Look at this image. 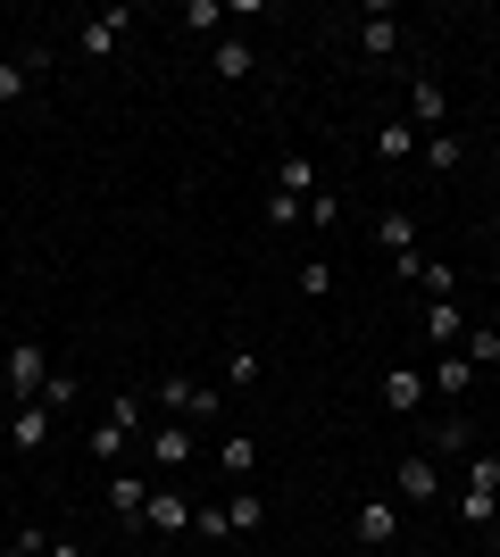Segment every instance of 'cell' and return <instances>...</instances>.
Instances as JSON below:
<instances>
[{
    "label": "cell",
    "instance_id": "obj_1",
    "mask_svg": "<svg viewBox=\"0 0 500 557\" xmlns=\"http://www.w3.org/2000/svg\"><path fill=\"white\" fill-rule=\"evenodd\" d=\"M392 499H401V508H434V499H442V458H434V449H408V458L392 466Z\"/></svg>",
    "mask_w": 500,
    "mask_h": 557
},
{
    "label": "cell",
    "instance_id": "obj_2",
    "mask_svg": "<svg viewBox=\"0 0 500 557\" xmlns=\"http://www.w3.org/2000/svg\"><path fill=\"white\" fill-rule=\"evenodd\" d=\"M0 383L17 399H42V383H50V349L42 342H9L0 349Z\"/></svg>",
    "mask_w": 500,
    "mask_h": 557
},
{
    "label": "cell",
    "instance_id": "obj_3",
    "mask_svg": "<svg viewBox=\"0 0 500 557\" xmlns=\"http://www.w3.org/2000/svg\"><path fill=\"white\" fill-rule=\"evenodd\" d=\"M159 399L175 408V417H192V424H217V417H225V392H217V383H192V374H167Z\"/></svg>",
    "mask_w": 500,
    "mask_h": 557
},
{
    "label": "cell",
    "instance_id": "obj_4",
    "mask_svg": "<svg viewBox=\"0 0 500 557\" xmlns=\"http://www.w3.org/2000/svg\"><path fill=\"white\" fill-rule=\"evenodd\" d=\"M134 433H143V399H118V408H109V417L93 424V458H100V466H118Z\"/></svg>",
    "mask_w": 500,
    "mask_h": 557
},
{
    "label": "cell",
    "instance_id": "obj_5",
    "mask_svg": "<svg viewBox=\"0 0 500 557\" xmlns=\"http://www.w3.org/2000/svg\"><path fill=\"white\" fill-rule=\"evenodd\" d=\"M125 25H134V9H100V17L75 25V50H84V59H118V50H125Z\"/></svg>",
    "mask_w": 500,
    "mask_h": 557
},
{
    "label": "cell",
    "instance_id": "obj_6",
    "mask_svg": "<svg viewBox=\"0 0 500 557\" xmlns=\"http://www.w3.org/2000/svg\"><path fill=\"white\" fill-rule=\"evenodd\" d=\"M401 516H408L401 499H367V508L351 516V533L367 541V549H392V541H401Z\"/></svg>",
    "mask_w": 500,
    "mask_h": 557
},
{
    "label": "cell",
    "instance_id": "obj_7",
    "mask_svg": "<svg viewBox=\"0 0 500 557\" xmlns=\"http://www.w3.org/2000/svg\"><path fill=\"white\" fill-rule=\"evenodd\" d=\"M42 67H50V50H9V59H0V109H17Z\"/></svg>",
    "mask_w": 500,
    "mask_h": 557
},
{
    "label": "cell",
    "instance_id": "obj_8",
    "mask_svg": "<svg viewBox=\"0 0 500 557\" xmlns=\"http://www.w3.org/2000/svg\"><path fill=\"white\" fill-rule=\"evenodd\" d=\"M426 408V374L417 367H383V417H417Z\"/></svg>",
    "mask_w": 500,
    "mask_h": 557
},
{
    "label": "cell",
    "instance_id": "obj_9",
    "mask_svg": "<svg viewBox=\"0 0 500 557\" xmlns=\"http://www.w3.org/2000/svg\"><path fill=\"white\" fill-rule=\"evenodd\" d=\"M442 116H451V92H442L434 75H408V125H426V134H442Z\"/></svg>",
    "mask_w": 500,
    "mask_h": 557
},
{
    "label": "cell",
    "instance_id": "obj_10",
    "mask_svg": "<svg viewBox=\"0 0 500 557\" xmlns=\"http://www.w3.org/2000/svg\"><path fill=\"white\" fill-rule=\"evenodd\" d=\"M209 75L217 84H251V75H259V50L242 42V34H225V42L209 50Z\"/></svg>",
    "mask_w": 500,
    "mask_h": 557
},
{
    "label": "cell",
    "instance_id": "obj_11",
    "mask_svg": "<svg viewBox=\"0 0 500 557\" xmlns=\"http://www.w3.org/2000/svg\"><path fill=\"white\" fill-rule=\"evenodd\" d=\"M42 442H50V408H42V399H17V417H9V449L34 458Z\"/></svg>",
    "mask_w": 500,
    "mask_h": 557
},
{
    "label": "cell",
    "instance_id": "obj_12",
    "mask_svg": "<svg viewBox=\"0 0 500 557\" xmlns=\"http://www.w3.org/2000/svg\"><path fill=\"white\" fill-rule=\"evenodd\" d=\"M358 50H367V59H392V50H401V17H392V9H367V17H358Z\"/></svg>",
    "mask_w": 500,
    "mask_h": 557
},
{
    "label": "cell",
    "instance_id": "obj_13",
    "mask_svg": "<svg viewBox=\"0 0 500 557\" xmlns=\"http://www.w3.org/2000/svg\"><path fill=\"white\" fill-rule=\"evenodd\" d=\"M184 524H192V499H184V491H150L143 533H184Z\"/></svg>",
    "mask_w": 500,
    "mask_h": 557
},
{
    "label": "cell",
    "instance_id": "obj_14",
    "mask_svg": "<svg viewBox=\"0 0 500 557\" xmlns=\"http://www.w3.org/2000/svg\"><path fill=\"white\" fill-rule=\"evenodd\" d=\"M467 383H476V367H467V358H434V374H426V392L451 399V408L467 399Z\"/></svg>",
    "mask_w": 500,
    "mask_h": 557
},
{
    "label": "cell",
    "instance_id": "obj_15",
    "mask_svg": "<svg viewBox=\"0 0 500 557\" xmlns=\"http://www.w3.org/2000/svg\"><path fill=\"white\" fill-rule=\"evenodd\" d=\"M276 191H284V200H301V209H309V191H317V166L301 159V150H284V159H276Z\"/></svg>",
    "mask_w": 500,
    "mask_h": 557
},
{
    "label": "cell",
    "instance_id": "obj_16",
    "mask_svg": "<svg viewBox=\"0 0 500 557\" xmlns=\"http://www.w3.org/2000/svg\"><path fill=\"white\" fill-rule=\"evenodd\" d=\"M143 508H150V483H134V474H118V483H109V516L143 533Z\"/></svg>",
    "mask_w": 500,
    "mask_h": 557
},
{
    "label": "cell",
    "instance_id": "obj_17",
    "mask_svg": "<svg viewBox=\"0 0 500 557\" xmlns=\"http://www.w3.org/2000/svg\"><path fill=\"white\" fill-rule=\"evenodd\" d=\"M434 458H476V424L451 408V424H434Z\"/></svg>",
    "mask_w": 500,
    "mask_h": 557
},
{
    "label": "cell",
    "instance_id": "obj_18",
    "mask_svg": "<svg viewBox=\"0 0 500 557\" xmlns=\"http://www.w3.org/2000/svg\"><path fill=\"white\" fill-rule=\"evenodd\" d=\"M150 458L159 466H192V424H159V433H150Z\"/></svg>",
    "mask_w": 500,
    "mask_h": 557
},
{
    "label": "cell",
    "instance_id": "obj_19",
    "mask_svg": "<svg viewBox=\"0 0 500 557\" xmlns=\"http://www.w3.org/2000/svg\"><path fill=\"white\" fill-rule=\"evenodd\" d=\"M267 524V499L259 491H234V499H225V533H259Z\"/></svg>",
    "mask_w": 500,
    "mask_h": 557
},
{
    "label": "cell",
    "instance_id": "obj_20",
    "mask_svg": "<svg viewBox=\"0 0 500 557\" xmlns=\"http://www.w3.org/2000/svg\"><path fill=\"white\" fill-rule=\"evenodd\" d=\"M459 524L492 533V524H500V491H459Z\"/></svg>",
    "mask_w": 500,
    "mask_h": 557
},
{
    "label": "cell",
    "instance_id": "obj_21",
    "mask_svg": "<svg viewBox=\"0 0 500 557\" xmlns=\"http://www.w3.org/2000/svg\"><path fill=\"white\" fill-rule=\"evenodd\" d=\"M376 242H383V258H408V250H417V216H401V209H392V216L376 225Z\"/></svg>",
    "mask_w": 500,
    "mask_h": 557
},
{
    "label": "cell",
    "instance_id": "obj_22",
    "mask_svg": "<svg viewBox=\"0 0 500 557\" xmlns=\"http://www.w3.org/2000/svg\"><path fill=\"white\" fill-rule=\"evenodd\" d=\"M217 466H225V474H251V466H259V442H251V433H225V442H217Z\"/></svg>",
    "mask_w": 500,
    "mask_h": 557
},
{
    "label": "cell",
    "instance_id": "obj_23",
    "mask_svg": "<svg viewBox=\"0 0 500 557\" xmlns=\"http://www.w3.org/2000/svg\"><path fill=\"white\" fill-rule=\"evenodd\" d=\"M426 333H434L442 349H451V342H467V317H459V300H434V308H426Z\"/></svg>",
    "mask_w": 500,
    "mask_h": 557
},
{
    "label": "cell",
    "instance_id": "obj_24",
    "mask_svg": "<svg viewBox=\"0 0 500 557\" xmlns=\"http://www.w3.org/2000/svg\"><path fill=\"white\" fill-rule=\"evenodd\" d=\"M459 491H500V458H492V449L459 458Z\"/></svg>",
    "mask_w": 500,
    "mask_h": 557
},
{
    "label": "cell",
    "instance_id": "obj_25",
    "mask_svg": "<svg viewBox=\"0 0 500 557\" xmlns=\"http://www.w3.org/2000/svg\"><path fill=\"white\" fill-rule=\"evenodd\" d=\"M459 159H467V141H459L451 125H442V134H426V166H434V175H451Z\"/></svg>",
    "mask_w": 500,
    "mask_h": 557
},
{
    "label": "cell",
    "instance_id": "obj_26",
    "mask_svg": "<svg viewBox=\"0 0 500 557\" xmlns=\"http://www.w3.org/2000/svg\"><path fill=\"white\" fill-rule=\"evenodd\" d=\"M376 150H383V159H408V150H417V125H408V116H383Z\"/></svg>",
    "mask_w": 500,
    "mask_h": 557
},
{
    "label": "cell",
    "instance_id": "obj_27",
    "mask_svg": "<svg viewBox=\"0 0 500 557\" xmlns=\"http://www.w3.org/2000/svg\"><path fill=\"white\" fill-rule=\"evenodd\" d=\"M75 399H84V383H75V374H50V383H42V408H50V417H68Z\"/></svg>",
    "mask_w": 500,
    "mask_h": 557
},
{
    "label": "cell",
    "instance_id": "obj_28",
    "mask_svg": "<svg viewBox=\"0 0 500 557\" xmlns=\"http://www.w3.org/2000/svg\"><path fill=\"white\" fill-rule=\"evenodd\" d=\"M333 216H342V191L317 184V191H309V209H301V225H333Z\"/></svg>",
    "mask_w": 500,
    "mask_h": 557
},
{
    "label": "cell",
    "instance_id": "obj_29",
    "mask_svg": "<svg viewBox=\"0 0 500 557\" xmlns=\"http://www.w3.org/2000/svg\"><path fill=\"white\" fill-rule=\"evenodd\" d=\"M459 349H467V367H484V358H500V333L492 325H467V342H459Z\"/></svg>",
    "mask_w": 500,
    "mask_h": 557
},
{
    "label": "cell",
    "instance_id": "obj_30",
    "mask_svg": "<svg viewBox=\"0 0 500 557\" xmlns=\"http://www.w3.org/2000/svg\"><path fill=\"white\" fill-rule=\"evenodd\" d=\"M225 17H234L225 0H184V25H200V34H209V25H225Z\"/></svg>",
    "mask_w": 500,
    "mask_h": 557
},
{
    "label": "cell",
    "instance_id": "obj_31",
    "mask_svg": "<svg viewBox=\"0 0 500 557\" xmlns=\"http://www.w3.org/2000/svg\"><path fill=\"white\" fill-rule=\"evenodd\" d=\"M267 358H251V349H225V383H259Z\"/></svg>",
    "mask_w": 500,
    "mask_h": 557
},
{
    "label": "cell",
    "instance_id": "obj_32",
    "mask_svg": "<svg viewBox=\"0 0 500 557\" xmlns=\"http://www.w3.org/2000/svg\"><path fill=\"white\" fill-rule=\"evenodd\" d=\"M192 533H200V541H225V499H217V508H192Z\"/></svg>",
    "mask_w": 500,
    "mask_h": 557
},
{
    "label": "cell",
    "instance_id": "obj_33",
    "mask_svg": "<svg viewBox=\"0 0 500 557\" xmlns=\"http://www.w3.org/2000/svg\"><path fill=\"white\" fill-rule=\"evenodd\" d=\"M301 292H309V300H326V292H333V267H326V258H309V267H301Z\"/></svg>",
    "mask_w": 500,
    "mask_h": 557
},
{
    "label": "cell",
    "instance_id": "obj_34",
    "mask_svg": "<svg viewBox=\"0 0 500 557\" xmlns=\"http://www.w3.org/2000/svg\"><path fill=\"white\" fill-rule=\"evenodd\" d=\"M0 557H50V541H42V533H34V524H25V533H17V541H9V549H0Z\"/></svg>",
    "mask_w": 500,
    "mask_h": 557
},
{
    "label": "cell",
    "instance_id": "obj_35",
    "mask_svg": "<svg viewBox=\"0 0 500 557\" xmlns=\"http://www.w3.org/2000/svg\"><path fill=\"white\" fill-rule=\"evenodd\" d=\"M50 557H84V549H75V541H50Z\"/></svg>",
    "mask_w": 500,
    "mask_h": 557
},
{
    "label": "cell",
    "instance_id": "obj_36",
    "mask_svg": "<svg viewBox=\"0 0 500 557\" xmlns=\"http://www.w3.org/2000/svg\"><path fill=\"white\" fill-rule=\"evenodd\" d=\"M492 549H500V524H492Z\"/></svg>",
    "mask_w": 500,
    "mask_h": 557
}]
</instances>
